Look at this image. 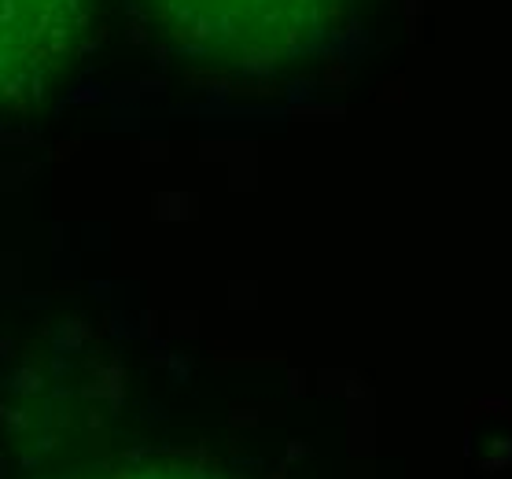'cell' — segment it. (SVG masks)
<instances>
[{
    "label": "cell",
    "mask_w": 512,
    "mask_h": 479,
    "mask_svg": "<svg viewBox=\"0 0 512 479\" xmlns=\"http://www.w3.org/2000/svg\"><path fill=\"white\" fill-rule=\"evenodd\" d=\"M347 0H140L144 19L185 56L280 63L336 23Z\"/></svg>",
    "instance_id": "1"
},
{
    "label": "cell",
    "mask_w": 512,
    "mask_h": 479,
    "mask_svg": "<svg viewBox=\"0 0 512 479\" xmlns=\"http://www.w3.org/2000/svg\"><path fill=\"white\" fill-rule=\"evenodd\" d=\"M96 0H0V111H30L67 82Z\"/></svg>",
    "instance_id": "2"
},
{
    "label": "cell",
    "mask_w": 512,
    "mask_h": 479,
    "mask_svg": "<svg viewBox=\"0 0 512 479\" xmlns=\"http://www.w3.org/2000/svg\"><path fill=\"white\" fill-rule=\"evenodd\" d=\"M74 479H218L214 472L177 461H111V465L89 468Z\"/></svg>",
    "instance_id": "3"
}]
</instances>
